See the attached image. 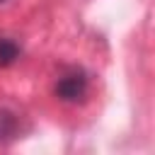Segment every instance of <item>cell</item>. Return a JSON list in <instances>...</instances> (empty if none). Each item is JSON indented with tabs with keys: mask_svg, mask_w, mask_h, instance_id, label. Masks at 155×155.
<instances>
[{
	"mask_svg": "<svg viewBox=\"0 0 155 155\" xmlns=\"http://www.w3.org/2000/svg\"><path fill=\"white\" fill-rule=\"evenodd\" d=\"M0 2H5V0H0Z\"/></svg>",
	"mask_w": 155,
	"mask_h": 155,
	"instance_id": "obj_4",
	"label": "cell"
},
{
	"mask_svg": "<svg viewBox=\"0 0 155 155\" xmlns=\"http://www.w3.org/2000/svg\"><path fill=\"white\" fill-rule=\"evenodd\" d=\"M19 131V121L10 109H0V143H7L17 136Z\"/></svg>",
	"mask_w": 155,
	"mask_h": 155,
	"instance_id": "obj_3",
	"label": "cell"
},
{
	"mask_svg": "<svg viewBox=\"0 0 155 155\" xmlns=\"http://www.w3.org/2000/svg\"><path fill=\"white\" fill-rule=\"evenodd\" d=\"M19 56H22L19 44L10 36H0V68H10L12 63H17Z\"/></svg>",
	"mask_w": 155,
	"mask_h": 155,
	"instance_id": "obj_2",
	"label": "cell"
},
{
	"mask_svg": "<svg viewBox=\"0 0 155 155\" xmlns=\"http://www.w3.org/2000/svg\"><path fill=\"white\" fill-rule=\"evenodd\" d=\"M87 75H85V70H80V68H70V70H65L58 80H56V87H53V92H56V97L61 99V102H65V104H75V102H80L85 94H87Z\"/></svg>",
	"mask_w": 155,
	"mask_h": 155,
	"instance_id": "obj_1",
	"label": "cell"
}]
</instances>
